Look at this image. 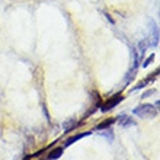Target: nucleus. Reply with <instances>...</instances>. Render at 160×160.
Here are the masks:
<instances>
[{"instance_id": "0eeeda50", "label": "nucleus", "mask_w": 160, "mask_h": 160, "mask_svg": "<svg viewBox=\"0 0 160 160\" xmlns=\"http://www.w3.org/2000/svg\"><path fill=\"white\" fill-rule=\"evenodd\" d=\"M148 47H150V44H148V41H147V38L146 39H143V41H140L138 42V51H137V54L140 55V58H143V55H144V52L148 50Z\"/></svg>"}, {"instance_id": "6e6552de", "label": "nucleus", "mask_w": 160, "mask_h": 160, "mask_svg": "<svg viewBox=\"0 0 160 160\" xmlns=\"http://www.w3.org/2000/svg\"><path fill=\"white\" fill-rule=\"evenodd\" d=\"M115 122H117V118H108L105 121L99 122L96 125V130H106V128H111V125H114Z\"/></svg>"}, {"instance_id": "f8f14e48", "label": "nucleus", "mask_w": 160, "mask_h": 160, "mask_svg": "<svg viewBox=\"0 0 160 160\" xmlns=\"http://www.w3.org/2000/svg\"><path fill=\"white\" fill-rule=\"evenodd\" d=\"M101 135L102 137H105L106 140H108V141H109V143H112V141H114V131L111 130V128H106V131H103V132H101Z\"/></svg>"}, {"instance_id": "9b49d317", "label": "nucleus", "mask_w": 160, "mask_h": 160, "mask_svg": "<svg viewBox=\"0 0 160 160\" xmlns=\"http://www.w3.org/2000/svg\"><path fill=\"white\" fill-rule=\"evenodd\" d=\"M135 74H137V68L134 67H131L130 68V72L125 74V77H124V82H125V86H128V84L132 82V79L135 77Z\"/></svg>"}, {"instance_id": "423d86ee", "label": "nucleus", "mask_w": 160, "mask_h": 160, "mask_svg": "<svg viewBox=\"0 0 160 160\" xmlns=\"http://www.w3.org/2000/svg\"><path fill=\"white\" fill-rule=\"evenodd\" d=\"M90 134H92V131H86V132H80V134H77V135H73V137H70V138L66 140V143H64V147H68V146H72L73 143H76L77 140L84 138V137H89Z\"/></svg>"}, {"instance_id": "f03ea898", "label": "nucleus", "mask_w": 160, "mask_h": 160, "mask_svg": "<svg viewBox=\"0 0 160 160\" xmlns=\"http://www.w3.org/2000/svg\"><path fill=\"white\" fill-rule=\"evenodd\" d=\"M122 99H124V96H122L121 92H119V93H115L114 96L109 98V99H108L105 103H102V105H101V111H102V112H108V111L114 109L115 106L118 105Z\"/></svg>"}, {"instance_id": "7ed1b4c3", "label": "nucleus", "mask_w": 160, "mask_h": 160, "mask_svg": "<svg viewBox=\"0 0 160 160\" xmlns=\"http://www.w3.org/2000/svg\"><path fill=\"white\" fill-rule=\"evenodd\" d=\"M148 23H150V35H148L147 41L150 44V47H157L159 45V28H157V23L153 19H150Z\"/></svg>"}, {"instance_id": "4468645a", "label": "nucleus", "mask_w": 160, "mask_h": 160, "mask_svg": "<svg viewBox=\"0 0 160 160\" xmlns=\"http://www.w3.org/2000/svg\"><path fill=\"white\" fill-rule=\"evenodd\" d=\"M154 93H157V89H150V90H146V92L141 95V99H144V98H148L152 96V95H154Z\"/></svg>"}, {"instance_id": "f257e3e1", "label": "nucleus", "mask_w": 160, "mask_h": 160, "mask_svg": "<svg viewBox=\"0 0 160 160\" xmlns=\"http://www.w3.org/2000/svg\"><path fill=\"white\" fill-rule=\"evenodd\" d=\"M132 114L140 117V118H154L157 115V109H154L153 105L144 103V105H140L135 109H132Z\"/></svg>"}, {"instance_id": "2eb2a0df", "label": "nucleus", "mask_w": 160, "mask_h": 160, "mask_svg": "<svg viewBox=\"0 0 160 160\" xmlns=\"http://www.w3.org/2000/svg\"><path fill=\"white\" fill-rule=\"evenodd\" d=\"M48 160H50V159H48Z\"/></svg>"}, {"instance_id": "1a4fd4ad", "label": "nucleus", "mask_w": 160, "mask_h": 160, "mask_svg": "<svg viewBox=\"0 0 160 160\" xmlns=\"http://www.w3.org/2000/svg\"><path fill=\"white\" fill-rule=\"evenodd\" d=\"M77 125H79V124H77L76 118H70L68 121L63 122V128H64V131H66V132H70V131L74 130Z\"/></svg>"}, {"instance_id": "ddd939ff", "label": "nucleus", "mask_w": 160, "mask_h": 160, "mask_svg": "<svg viewBox=\"0 0 160 160\" xmlns=\"http://www.w3.org/2000/svg\"><path fill=\"white\" fill-rule=\"evenodd\" d=\"M154 57H156V55L154 54H150L147 57V58H146V61H143V64H141V67H144V68H147L148 66H150V64L153 63V61H154Z\"/></svg>"}, {"instance_id": "20e7f679", "label": "nucleus", "mask_w": 160, "mask_h": 160, "mask_svg": "<svg viewBox=\"0 0 160 160\" xmlns=\"http://www.w3.org/2000/svg\"><path fill=\"white\" fill-rule=\"evenodd\" d=\"M117 122H118V124L122 127V128H128V127H135V125H137L134 119L130 118V117H128L127 114L119 115L118 118H117Z\"/></svg>"}, {"instance_id": "9d476101", "label": "nucleus", "mask_w": 160, "mask_h": 160, "mask_svg": "<svg viewBox=\"0 0 160 160\" xmlns=\"http://www.w3.org/2000/svg\"><path fill=\"white\" fill-rule=\"evenodd\" d=\"M63 152H64V147H55V148H52V150H51V153L48 154V159H50V160L60 159V157H61V154H63Z\"/></svg>"}, {"instance_id": "39448f33", "label": "nucleus", "mask_w": 160, "mask_h": 160, "mask_svg": "<svg viewBox=\"0 0 160 160\" xmlns=\"http://www.w3.org/2000/svg\"><path fill=\"white\" fill-rule=\"evenodd\" d=\"M157 76H159V70H156V72H154V73H152L150 76H147V77H146V79L143 80V82H140V83H138V84H137V86H135V88H134V90H140V89L146 88L147 84H150V83H152L153 80H156V79H157Z\"/></svg>"}]
</instances>
